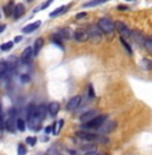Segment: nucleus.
Returning a JSON list of instances; mask_svg holds the SVG:
<instances>
[{"instance_id":"obj_24","label":"nucleus","mask_w":152,"mask_h":155,"mask_svg":"<svg viewBox=\"0 0 152 155\" xmlns=\"http://www.w3.org/2000/svg\"><path fill=\"white\" fill-rule=\"evenodd\" d=\"M4 12H5V16H12L15 12V5L12 3H8V5H5L4 8Z\"/></svg>"},{"instance_id":"obj_12","label":"nucleus","mask_w":152,"mask_h":155,"mask_svg":"<svg viewBox=\"0 0 152 155\" xmlns=\"http://www.w3.org/2000/svg\"><path fill=\"white\" fill-rule=\"evenodd\" d=\"M35 114H36V112H35ZM41 123H43V120H40L36 115L28 118V124H30V128H32V130H40Z\"/></svg>"},{"instance_id":"obj_9","label":"nucleus","mask_w":152,"mask_h":155,"mask_svg":"<svg viewBox=\"0 0 152 155\" xmlns=\"http://www.w3.org/2000/svg\"><path fill=\"white\" fill-rule=\"evenodd\" d=\"M80 103H82V96H80V95H76V96H72V98L70 99L66 107H67V110H68V111H73V110H76L77 107H79Z\"/></svg>"},{"instance_id":"obj_2","label":"nucleus","mask_w":152,"mask_h":155,"mask_svg":"<svg viewBox=\"0 0 152 155\" xmlns=\"http://www.w3.org/2000/svg\"><path fill=\"white\" fill-rule=\"evenodd\" d=\"M107 120V116L104 115H99L95 119H92L91 122H87V123H82L80 126V130H98L104 122Z\"/></svg>"},{"instance_id":"obj_6","label":"nucleus","mask_w":152,"mask_h":155,"mask_svg":"<svg viewBox=\"0 0 152 155\" xmlns=\"http://www.w3.org/2000/svg\"><path fill=\"white\" fill-rule=\"evenodd\" d=\"M115 28H116V31L121 35V38H124V39L125 38H131L132 31L129 30L128 25L125 23H123V21H116V23H115Z\"/></svg>"},{"instance_id":"obj_8","label":"nucleus","mask_w":152,"mask_h":155,"mask_svg":"<svg viewBox=\"0 0 152 155\" xmlns=\"http://www.w3.org/2000/svg\"><path fill=\"white\" fill-rule=\"evenodd\" d=\"M16 122H18V118H16V115H15V111H11L7 120H5V128H7L9 132H15V128H18L16 127Z\"/></svg>"},{"instance_id":"obj_31","label":"nucleus","mask_w":152,"mask_h":155,"mask_svg":"<svg viewBox=\"0 0 152 155\" xmlns=\"http://www.w3.org/2000/svg\"><path fill=\"white\" fill-rule=\"evenodd\" d=\"M63 124H64V120H63V119L57 122V126H56V128H55V131H53V134H55V135L59 134V131H60V128L63 127Z\"/></svg>"},{"instance_id":"obj_21","label":"nucleus","mask_w":152,"mask_h":155,"mask_svg":"<svg viewBox=\"0 0 152 155\" xmlns=\"http://www.w3.org/2000/svg\"><path fill=\"white\" fill-rule=\"evenodd\" d=\"M105 2H109V0H91V2L86 3V4H84V7H86V8L96 7V5H100V4H103V3H105Z\"/></svg>"},{"instance_id":"obj_35","label":"nucleus","mask_w":152,"mask_h":155,"mask_svg":"<svg viewBox=\"0 0 152 155\" xmlns=\"http://www.w3.org/2000/svg\"><path fill=\"white\" fill-rule=\"evenodd\" d=\"M88 95H89V98H91V99L95 98V91H93V87L92 86L88 87Z\"/></svg>"},{"instance_id":"obj_32","label":"nucleus","mask_w":152,"mask_h":155,"mask_svg":"<svg viewBox=\"0 0 152 155\" xmlns=\"http://www.w3.org/2000/svg\"><path fill=\"white\" fill-rule=\"evenodd\" d=\"M25 142H27V144H30V146H35V144H36V138L35 137H28L27 139H25Z\"/></svg>"},{"instance_id":"obj_25","label":"nucleus","mask_w":152,"mask_h":155,"mask_svg":"<svg viewBox=\"0 0 152 155\" xmlns=\"http://www.w3.org/2000/svg\"><path fill=\"white\" fill-rule=\"evenodd\" d=\"M16 127H18V130H19V131H21V132L25 130V123H24L23 119L18 118V122H16Z\"/></svg>"},{"instance_id":"obj_37","label":"nucleus","mask_w":152,"mask_h":155,"mask_svg":"<svg viewBox=\"0 0 152 155\" xmlns=\"http://www.w3.org/2000/svg\"><path fill=\"white\" fill-rule=\"evenodd\" d=\"M20 80H21V82H24V83H27V82H30V80H31V78L28 76V75H25V74H24V75H21Z\"/></svg>"},{"instance_id":"obj_16","label":"nucleus","mask_w":152,"mask_h":155,"mask_svg":"<svg viewBox=\"0 0 152 155\" xmlns=\"http://www.w3.org/2000/svg\"><path fill=\"white\" fill-rule=\"evenodd\" d=\"M59 110H60V104L57 102H51L48 104V112L51 114V116H56Z\"/></svg>"},{"instance_id":"obj_10","label":"nucleus","mask_w":152,"mask_h":155,"mask_svg":"<svg viewBox=\"0 0 152 155\" xmlns=\"http://www.w3.org/2000/svg\"><path fill=\"white\" fill-rule=\"evenodd\" d=\"M34 56H35V55H34V48H32V47H27V48H25V50L23 51V54H21L20 60H21V63L27 64V63L31 62V59H32Z\"/></svg>"},{"instance_id":"obj_43","label":"nucleus","mask_w":152,"mask_h":155,"mask_svg":"<svg viewBox=\"0 0 152 155\" xmlns=\"http://www.w3.org/2000/svg\"><path fill=\"white\" fill-rule=\"evenodd\" d=\"M28 2H31V0H28Z\"/></svg>"},{"instance_id":"obj_29","label":"nucleus","mask_w":152,"mask_h":155,"mask_svg":"<svg viewBox=\"0 0 152 155\" xmlns=\"http://www.w3.org/2000/svg\"><path fill=\"white\" fill-rule=\"evenodd\" d=\"M27 154V148L24 144H19L18 146V155H25Z\"/></svg>"},{"instance_id":"obj_40","label":"nucleus","mask_w":152,"mask_h":155,"mask_svg":"<svg viewBox=\"0 0 152 155\" xmlns=\"http://www.w3.org/2000/svg\"><path fill=\"white\" fill-rule=\"evenodd\" d=\"M84 155H100V154H98L96 151H88V153H86Z\"/></svg>"},{"instance_id":"obj_1","label":"nucleus","mask_w":152,"mask_h":155,"mask_svg":"<svg viewBox=\"0 0 152 155\" xmlns=\"http://www.w3.org/2000/svg\"><path fill=\"white\" fill-rule=\"evenodd\" d=\"M77 137L80 139L86 140V142H91V143H108L109 139L105 135L102 134H93V132H77Z\"/></svg>"},{"instance_id":"obj_41","label":"nucleus","mask_w":152,"mask_h":155,"mask_svg":"<svg viewBox=\"0 0 152 155\" xmlns=\"http://www.w3.org/2000/svg\"><path fill=\"white\" fill-rule=\"evenodd\" d=\"M21 40V36H16L15 38V41H20Z\"/></svg>"},{"instance_id":"obj_22","label":"nucleus","mask_w":152,"mask_h":155,"mask_svg":"<svg viewBox=\"0 0 152 155\" xmlns=\"http://www.w3.org/2000/svg\"><path fill=\"white\" fill-rule=\"evenodd\" d=\"M66 9H67L66 5H61V7L56 8L55 11L51 12V14H50V18H56V16H59V15H61V14H64V12H66Z\"/></svg>"},{"instance_id":"obj_17","label":"nucleus","mask_w":152,"mask_h":155,"mask_svg":"<svg viewBox=\"0 0 152 155\" xmlns=\"http://www.w3.org/2000/svg\"><path fill=\"white\" fill-rule=\"evenodd\" d=\"M41 25V21L39 20V21H35V23H31V24H28V25H25V27L23 28V32L24 34H30V32H34V31H36L39 27Z\"/></svg>"},{"instance_id":"obj_15","label":"nucleus","mask_w":152,"mask_h":155,"mask_svg":"<svg viewBox=\"0 0 152 155\" xmlns=\"http://www.w3.org/2000/svg\"><path fill=\"white\" fill-rule=\"evenodd\" d=\"M47 112H48V107H46V106H43V104H40V106H37L36 107V115L40 120H44V118H46V115H47Z\"/></svg>"},{"instance_id":"obj_19","label":"nucleus","mask_w":152,"mask_h":155,"mask_svg":"<svg viewBox=\"0 0 152 155\" xmlns=\"http://www.w3.org/2000/svg\"><path fill=\"white\" fill-rule=\"evenodd\" d=\"M24 12H25V8H24V5H23V4H18V5H15L14 18H15V19L21 18V16L24 15Z\"/></svg>"},{"instance_id":"obj_7","label":"nucleus","mask_w":152,"mask_h":155,"mask_svg":"<svg viewBox=\"0 0 152 155\" xmlns=\"http://www.w3.org/2000/svg\"><path fill=\"white\" fill-rule=\"evenodd\" d=\"M73 39L79 43H83V41H87L89 39L88 31L87 28H76L75 32H73Z\"/></svg>"},{"instance_id":"obj_4","label":"nucleus","mask_w":152,"mask_h":155,"mask_svg":"<svg viewBox=\"0 0 152 155\" xmlns=\"http://www.w3.org/2000/svg\"><path fill=\"white\" fill-rule=\"evenodd\" d=\"M87 31H88L89 38H91L93 41H100V40H102V38H103V32H102V30H100L98 25L89 24V25H88V28H87Z\"/></svg>"},{"instance_id":"obj_27","label":"nucleus","mask_w":152,"mask_h":155,"mask_svg":"<svg viewBox=\"0 0 152 155\" xmlns=\"http://www.w3.org/2000/svg\"><path fill=\"white\" fill-rule=\"evenodd\" d=\"M144 47L147 48V50L150 51V52H152V38H145Z\"/></svg>"},{"instance_id":"obj_23","label":"nucleus","mask_w":152,"mask_h":155,"mask_svg":"<svg viewBox=\"0 0 152 155\" xmlns=\"http://www.w3.org/2000/svg\"><path fill=\"white\" fill-rule=\"evenodd\" d=\"M7 70H8V63L0 62V79L5 76V74H7Z\"/></svg>"},{"instance_id":"obj_13","label":"nucleus","mask_w":152,"mask_h":155,"mask_svg":"<svg viewBox=\"0 0 152 155\" xmlns=\"http://www.w3.org/2000/svg\"><path fill=\"white\" fill-rule=\"evenodd\" d=\"M131 39L135 41V43L140 44V46H144V41H145V38L143 36V34L139 31H132V35H131Z\"/></svg>"},{"instance_id":"obj_18","label":"nucleus","mask_w":152,"mask_h":155,"mask_svg":"<svg viewBox=\"0 0 152 155\" xmlns=\"http://www.w3.org/2000/svg\"><path fill=\"white\" fill-rule=\"evenodd\" d=\"M43 44H44V40L41 38H39V39L35 40V44H34V55H35V56H37V55H39L41 47H43Z\"/></svg>"},{"instance_id":"obj_3","label":"nucleus","mask_w":152,"mask_h":155,"mask_svg":"<svg viewBox=\"0 0 152 155\" xmlns=\"http://www.w3.org/2000/svg\"><path fill=\"white\" fill-rule=\"evenodd\" d=\"M98 27L102 30L103 34H112L115 30V23L108 18H102L98 21Z\"/></svg>"},{"instance_id":"obj_5","label":"nucleus","mask_w":152,"mask_h":155,"mask_svg":"<svg viewBox=\"0 0 152 155\" xmlns=\"http://www.w3.org/2000/svg\"><path fill=\"white\" fill-rule=\"evenodd\" d=\"M116 128V122L114 120H105L104 123H103L100 127L98 128V134H102V135H105V134H109V132H112Z\"/></svg>"},{"instance_id":"obj_33","label":"nucleus","mask_w":152,"mask_h":155,"mask_svg":"<svg viewBox=\"0 0 152 155\" xmlns=\"http://www.w3.org/2000/svg\"><path fill=\"white\" fill-rule=\"evenodd\" d=\"M52 41H53V43H56L59 47L63 46V44H61V38L59 36V35H55V36L52 38Z\"/></svg>"},{"instance_id":"obj_30","label":"nucleus","mask_w":152,"mask_h":155,"mask_svg":"<svg viewBox=\"0 0 152 155\" xmlns=\"http://www.w3.org/2000/svg\"><path fill=\"white\" fill-rule=\"evenodd\" d=\"M12 46H14V41H8V43H4L2 46V50L3 51H8V50H11Z\"/></svg>"},{"instance_id":"obj_38","label":"nucleus","mask_w":152,"mask_h":155,"mask_svg":"<svg viewBox=\"0 0 152 155\" xmlns=\"http://www.w3.org/2000/svg\"><path fill=\"white\" fill-rule=\"evenodd\" d=\"M86 12H79V14L76 15V19H83V18H86Z\"/></svg>"},{"instance_id":"obj_11","label":"nucleus","mask_w":152,"mask_h":155,"mask_svg":"<svg viewBox=\"0 0 152 155\" xmlns=\"http://www.w3.org/2000/svg\"><path fill=\"white\" fill-rule=\"evenodd\" d=\"M96 116H99L98 111H96V110H89V111L82 114V116H80V122H82V123H87V122H91L92 119H95Z\"/></svg>"},{"instance_id":"obj_36","label":"nucleus","mask_w":152,"mask_h":155,"mask_svg":"<svg viewBox=\"0 0 152 155\" xmlns=\"http://www.w3.org/2000/svg\"><path fill=\"white\" fill-rule=\"evenodd\" d=\"M5 126V120H4V118H3V115L0 114V131L3 130V127Z\"/></svg>"},{"instance_id":"obj_20","label":"nucleus","mask_w":152,"mask_h":155,"mask_svg":"<svg viewBox=\"0 0 152 155\" xmlns=\"http://www.w3.org/2000/svg\"><path fill=\"white\" fill-rule=\"evenodd\" d=\"M140 67L145 71H151L152 70V60L151 59H147V58H144V59L140 60Z\"/></svg>"},{"instance_id":"obj_26","label":"nucleus","mask_w":152,"mask_h":155,"mask_svg":"<svg viewBox=\"0 0 152 155\" xmlns=\"http://www.w3.org/2000/svg\"><path fill=\"white\" fill-rule=\"evenodd\" d=\"M120 41H121V44H123V47L125 48V50H127V52L129 54V55H132V48L129 47V44L127 43V41H125V39L124 38H120Z\"/></svg>"},{"instance_id":"obj_44","label":"nucleus","mask_w":152,"mask_h":155,"mask_svg":"<svg viewBox=\"0 0 152 155\" xmlns=\"http://www.w3.org/2000/svg\"><path fill=\"white\" fill-rule=\"evenodd\" d=\"M127 2H129V0H127Z\"/></svg>"},{"instance_id":"obj_42","label":"nucleus","mask_w":152,"mask_h":155,"mask_svg":"<svg viewBox=\"0 0 152 155\" xmlns=\"http://www.w3.org/2000/svg\"><path fill=\"white\" fill-rule=\"evenodd\" d=\"M3 30H4V25H2V27H0V32H2Z\"/></svg>"},{"instance_id":"obj_34","label":"nucleus","mask_w":152,"mask_h":155,"mask_svg":"<svg viewBox=\"0 0 152 155\" xmlns=\"http://www.w3.org/2000/svg\"><path fill=\"white\" fill-rule=\"evenodd\" d=\"M52 2H53V0H47V2L44 3L43 5H40V7H39V8H36V9H35V12H36V11H39V9H46V8L48 7V5H50L51 3H52Z\"/></svg>"},{"instance_id":"obj_14","label":"nucleus","mask_w":152,"mask_h":155,"mask_svg":"<svg viewBox=\"0 0 152 155\" xmlns=\"http://www.w3.org/2000/svg\"><path fill=\"white\" fill-rule=\"evenodd\" d=\"M73 32H75V31H72L71 28L67 27V28H61L57 35H59L61 39H66V40H68V39H72L73 38Z\"/></svg>"},{"instance_id":"obj_45","label":"nucleus","mask_w":152,"mask_h":155,"mask_svg":"<svg viewBox=\"0 0 152 155\" xmlns=\"http://www.w3.org/2000/svg\"><path fill=\"white\" fill-rule=\"evenodd\" d=\"M0 16H2V15H0Z\"/></svg>"},{"instance_id":"obj_39","label":"nucleus","mask_w":152,"mask_h":155,"mask_svg":"<svg viewBox=\"0 0 152 155\" xmlns=\"http://www.w3.org/2000/svg\"><path fill=\"white\" fill-rule=\"evenodd\" d=\"M51 131H53V128L51 126H47L46 127V134H51Z\"/></svg>"},{"instance_id":"obj_28","label":"nucleus","mask_w":152,"mask_h":155,"mask_svg":"<svg viewBox=\"0 0 152 155\" xmlns=\"http://www.w3.org/2000/svg\"><path fill=\"white\" fill-rule=\"evenodd\" d=\"M80 148H82L83 151H87V153H88V151H96L93 144H82V146H80Z\"/></svg>"}]
</instances>
